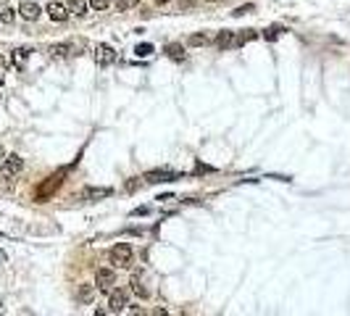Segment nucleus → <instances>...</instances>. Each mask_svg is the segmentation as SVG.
<instances>
[{
    "mask_svg": "<svg viewBox=\"0 0 350 316\" xmlns=\"http://www.w3.org/2000/svg\"><path fill=\"white\" fill-rule=\"evenodd\" d=\"M108 258H111V264H113V266H119V269H129V266H132V258H134L132 245H127V243L113 245V248H111V253H108Z\"/></svg>",
    "mask_w": 350,
    "mask_h": 316,
    "instance_id": "obj_1",
    "label": "nucleus"
},
{
    "mask_svg": "<svg viewBox=\"0 0 350 316\" xmlns=\"http://www.w3.org/2000/svg\"><path fill=\"white\" fill-rule=\"evenodd\" d=\"M134 53H137V58H148L150 53H153V45H150V42H140V45L134 47Z\"/></svg>",
    "mask_w": 350,
    "mask_h": 316,
    "instance_id": "obj_19",
    "label": "nucleus"
},
{
    "mask_svg": "<svg viewBox=\"0 0 350 316\" xmlns=\"http://www.w3.org/2000/svg\"><path fill=\"white\" fill-rule=\"evenodd\" d=\"M113 284H116V272H113V269H108V266L98 269V274H95V287H98L100 293H111Z\"/></svg>",
    "mask_w": 350,
    "mask_h": 316,
    "instance_id": "obj_4",
    "label": "nucleus"
},
{
    "mask_svg": "<svg viewBox=\"0 0 350 316\" xmlns=\"http://www.w3.org/2000/svg\"><path fill=\"white\" fill-rule=\"evenodd\" d=\"M26 58H29V50H26V47H16V50H13V56H11V61H13V66H16V69H24V66H26Z\"/></svg>",
    "mask_w": 350,
    "mask_h": 316,
    "instance_id": "obj_14",
    "label": "nucleus"
},
{
    "mask_svg": "<svg viewBox=\"0 0 350 316\" xmlns=\"http://www.w3.org/2000/svg\"><path fill=\"white\" fill-rule=\"evenodd\" d=\"M13 16H16V13H13V8H0V21H3V24H13Z\"/></svg>",
    "mask_w": 350,
    "mask_h": 316,
    "instance_id": "obj_21",
    "label": "nucleus"
},
{
    "mask_svg": "<svg viewBox=\"0 0 350 316\" xmlns=\"http://www.w3.org/2000/svg\"><path fill=\"white\" fill-rule=\"evenodd\" d=\"M95 61L100 66H111V63H116V50L105 42H98L95 45Z\"/></svg>",
    "mask_w": 350,
    "mask_h": 316,
    "instance_id": "obj_5",
    "label": "nucleus"
},
{
    "mask_svg": "<svg viewBox=\"0 0 350 316\" xmlns=\"http://www.w3.org/2000/svg\"><path fill=\"white\" fill-rule=\"evenodd\" d=\"M124 308H127V293L124 290H113L111 298H108V311L119 313V311H124Z\"/></svg>",
    "mask_w": 350,
    "mask_h": 316,
    "instance_id": "obj_9",
    "label": "nucleus"
},
{
    "mask_svg": "<svg viewBox=\"0 0 350 316\" xmlns=\"http://www.w3.org/2000/svg\"><path fill=\"white\" fill-rule=\"evenodd\" d=\"M61 182H64V171H58V174H53V177H48V182H42L40 187H37V193H35V198L42 203L45 198H50L55 190L61 187Z\"/></svg>",
    "mask_w": 350,
    "mask_h": 316,
    "instance_id": "obj_3",
    "label": "nucleus"
},
{
    "mask_svg": "<svg viewBox=\"0 0 350 316\" xmlns=\"http://www.w3.org/2000/svg\"><path fill=\"white\" fill-rule=\"evenodd\" d=\"M87 0H66V8L71 11V13H77V16H84L87 13Z\"/></svg>",
    "mask_w": 350,
    "mask_h": 316,
    "instance_id": "obj_16",
    "label": "nucleus"
},
{
    "mask_svg": "<svg viewBox=\"0 0 350 316\" xmlns=\"http://www.w3.org/2000/svg\"><path fill=\"white\" fill-rule=\"evenodd\" d=\"M166 56H169L171 61H185V47H182L179 42H169L166 45Z\"/></svg>",
    "mask_w": 350,
    "mask_h": 316,
    "instance_id": "obj_13",
    "label": "nucleus"
},
{
    "mask_svg": "<svg viewBox=\"0 0 350 316\" xmlns=\"http://www.w3.org/2000/svg\"><path fill=\"white\" fill-rule=\"evenodd\" d=\"M190 45H195V47H200V45H208V37H206V35H200V32H197V35H192V37H190Z\"/></svg>",
    "mask_w": 350,
    "mask_h": 316,
    "instance_id": "obj_24",
    "label": "nucleus"
},
{
    "mask_svg": "<svg viewBox=\"0 0 350 316\" xmlns=\"http://www.w3.org/2000/svg\"><path fill=\"white\" fill-rule=\"evenodd\" d=\"M258 35H255V29H245V32H240V35H235V45H245V42H253Z\"/></svg>",
    "mask_w": 350,
    "mask_h": 316,
    "instance_id": "obj_17",
    "label": "nucleus"
},
{
    "mask_svg": "<svg viewBox=\"0 0 350 316\" xmlns=\"http://www.w3.org/2000/svg\"><path fill=\"white\" fill-rule=\"evenodd\" d=\"M253 11H255V6H253V3H248V6L235 8V16H245V13H253Z\"/></svg>",
    "mask_w": 350,
    "mask_h": 316,
    "instance_id": "obj_25",
    "label": "nucleus"
},
{
    "mask_svg": "<svg viewBox=\"0 0 350 316\" xmlns=\"http://www.w3.org/2000/svg\"><path fill=\"white\" fill-rule=\"evenodd\" d=\"M208 3H216V0H208Z\"/></svg>",
    "mask_w": 350,
    "mask_h": 316,
    "instance_id": "obj_29",
    "label": "nucleus"
},
{
    "mask_svg": "<svg viewBox=\"0 0 350 316\" xmlns=\"http://www.w3.org/2000/svg\"><path fill=\"white\" fill-rule=\"evenodd\" d=\"M148 214H150L148 205H142V208H134V211H132V216H148Z\"/></svg>",
    "mask_w": 350,
    "mask_h": 316,
    "instance_id": "obj_27",
    "label": "nucleus"
},
{
    "mask_svg": "<svg viewBox=\"0 0 350 316\" xmlns=\"http://www.w3.org/2000/svg\"><path fill=\"white\" fill-rule=\"evenodd\" d=\"M137 3H140V0H116V8H119V11H129V8H134Z\"/></svg>",
    "mask_w": 350,
    "mask_h": 316,
    "instance_id": "obj_23",
    "label": "nucleus"
},
{
    "mask_svg": "<svg viewBox=\"0 0 350 316\" xmlns=\"http://www.w3.org/2000/svg\"><path fill=\"white\" fill-rule=\"evenodd\" d=\"M111 187H84L79 193V200H98V198H108Z\"/></svg>",
    "mask_w": 350,
    "mask_h": 316,
    "instance_id": "obj_10",
    "label": "nucleus"
},
{
    "mask_svg": "<svg viewBox=\"0 0 350 316\" xmlns=\"http://www.w3.org/2000/svg\"><path fill=\"white\" fill-rule=\"evenodd\" d=\"M235 45V32H229V29H224V32H219V37H216V47H232Z\"/></svg>",
    "mask_w": 350,
    "mask_h": 316,
    "instance_id": "obj_15",
    "label": "nucleus"
},
{
    "mask_svg": "<svg viewBox=\"0 0 350 316\" xmlns=\"http://www.w3.org/2000/svg\"><path fill=\"white\" fill-rule=\"evenodd\" d=\"M6 74H8V61L0 56V82H6Z\"/></svg>",
    "mask_w": 350,
    "mask_h": 316,
    "instance_id": "obj_26",
    "label": "nucleus"
},
{
    "mask_svg": "<svg viewBox=\"0 0 350 316\" xmlns=\"http://www.w3.org/2000/svg\"><path fill=\"white\" fill-rule=\"evenodd\" d=\"M45 11H48V16H50L53 21H66L69 16H71V11H69L66 6L55 3V0H53V3H48V8H45Z\"/></svg>",
    "mask_w": 350,
    "mask_h": 316,
    "instance_id": "obj_11",
    "label": "nucleus"
},
{
    "mask_svg": "<svg viewBox=\"0 0 350 316\" xmlns=\"http://www.w3.org/2000/svg\"><path fill=\"white\" fill-rule=\"evenodd\" d=\"M132 293L137 298H148V290H145V284L140 282V277H132Z\"/></svg>",
    "mask_w": 350,
    "mask_h": 316,
    "instance_id": "obj_18",
    "label": "nucleus"
},
{
    "mask_svg": "<svg viewBox=\"0 0 350 316\" xmlns=\"http://www.w3.org/2000/svg\"><path fill=\"white\" fill-rule=\"evenodd\" d=\"M282 32H284V29H282V27H269V29H266V32H264V37H266V40H269V42H274V40H277V37H279V35H282Z\"/></svg>",
    "mask_w": 350,
    "mask_h": 316,
    "instance_id": "obj_20",
    "label": "nucleus"
},
{
    "mask_svg": "<svg viewBox=\"0 0 350 316\" xmlns=\"http://www.w3.org/2000/svg\"><path fill=\"white\" fill-rule=\"evenodd\" d=\"M21 169H24L21 155H16V153H13V155H8L6 161L0 164V179H3V182H8V179H13V177H16V174H19Z\"/></svg>",
    "mask_w": 350,
    "mask_h": 316,
    "instance_id": "obj_2",
    "label": "nucleus"
},
{
    "mask_svg": "<svg viewBox=\"0 0 350 316\" xmlns=\"http://www.w3.org/2000/svg\"><path fill=\"white\" fill-rule=\"evenodd\" d=\"M19 13H21V19H26V21H37L42 8L37 3H32V0H24V3L19 6Z\"/></svg>",
    "mask_w": 350,
    "mask_h": 316,
    "instance_id": "obj_7",
    "label": "nucleus"
},
{
    "mask_svg": "<svg viewBox=\"0 0 350 316\" xmlns=\"http://www.w3.org/2000/svg\"><path fill=\"white\" fill-rule=\"evenodd\" d=\"M174 179H182V174H177V171H166V169H158V171H148V174H145V182H150V185L174 182Z\"/></svg>",
    "mask_w": 350,
    "mask_h": 316,
    "instance_id": "obj_6",
    "label": "nucleus"
},
{
    "mask_svg": "<svg viewBox=\"0 0 350 316\" xmlns=\"http://www.w3.org/2000/svg\"><path fill=\"white\" fill-rule=\"evenodd\" d=\"M71 53H74V45H71V42H58V45L50 47V56H53V58H66V56H71Z\"/></svg>",
    "mask_w": 350,
    "mask_h": 316,
    "instance_id": "obj_12",
    "label": "nucleus"
},
{
    "mask_svg": "<svg viewBox=\"0 0 350 316\" xmlns=\"http://www.w3.org/2000/svg\"><path fill=\"white\" fill-rule=\"evenodd\" d=\"M111 3H113V0H90V8H93V11H105Z\"/></svg>",
    "mask_w": 350,
    "mask_h": 316,
    "instance_id": "obj_22",
    "label": "nucleus"
},
{
    "mask_svg": "<svg viewBox=\"0 0 350 316\" xmlns=\"http://www.w3.org/2000/svg\"><path fill=\"white\" fill-rule=\"evenodd\" d=\"M95 295H98V287L95 284H90V282H84V284H79V290H77V300L82 306H90L95 300Z\"/></svg>",
    "mask_w": 350,
    "mask_h": 316,
    "instance_id": "obj_8",
    "label": "nucleus"
},
{
    "mask_svg": "<svg viewBox=\"0 0 350 316\" xmlns=\"http://www.w3.org/2000/svg\"><path fill=\"white\" fill-rule=\"evenodd\" d=\"M156 3H158V6H163V3H169V0H156Z\"/></svg>",
    "mask_w": 350,
    "mask_h": 316,
    "instance_id": "obj_28",
    "label": "nucleus"
}]
</instances>
